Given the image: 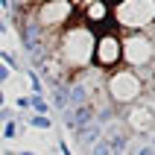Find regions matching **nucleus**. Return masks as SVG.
<instances>
[{
    "label": "nucleus",
    "mask_w": 155,
    "mask_h": 155,
    "mask_svg": "<svg viewBox=\"0 0 155 155\" xmlns=\"http://www.w3.org/2000/svg\"><path fill=\"white\" fill-rule=\"evenodd\" d=\"M53 103L64 111V108H68V88H56V91H53Z\"/></svg>",
    "instance_id": "1a4fd4ad"
},
{
    "label": "nucleus",
    "mask_w": 155,
    "mask_h": 155,
    "mask_svg": "<svg viewBox=\"0 0 155 155\" xmlns=\"http://www.w3.org/2000/svg\"><path fill=\"white\" fill-rule=\"evenodd\" d=\"M76 138H79V143H85L88 149L94 147L97 140H103V123L100 120H91V123H85L82 129L76 132Z\"/></svg>",
    "instance_id": "20e7f679"
},
{
    "label": "nucleus",
    "mask_w": 155,
    "mask_h": 155,
    "mask_svg": "<svg viewBox=\"0 0 155 155\" xmlns=\"http://www.w3.org/2000/svg\"><path fill=\"white\" fill-rule=\"evenodd\" d=\"M15 135H18V123H15V120H6V126H3V138L12 140Z\"/></svg>",
    "instance_id": "9d476101"
},
{
    "label": "nucleus",
    "mask_w": 155,
    "mask_h": 155,
    "mask_svg": "<svg viewBox=\"0 0 155 155\" xmlns=\"http://www.w3.org/2000/svg\"><path fill=\"white\" fill-rule=\"evenodd\" d=\"M91 155H111V149H108L105 140H97L94 147H91Z\"/></svg>",
    "instance_id": "9b49d317"
},
{
    "label": "nucleus",
    "mask_w": 155,
    "mask_h": 155,
    "mask_svg": "<svg viewBox=\"0 0 155 155\" xmlns=\"http://www.w3.org/2000/svg\"><path fill=\"white\" fill-rule=\"evenodd\" d=\"M29 108H35V114H47V111H50V105H47V100H44L41 94L29 97Z\"/></svg>",
    "instance_id": "6e6552de"
},
{
    "label": "nucleus",
    "mask_w": 155,
    "mask_h": 155,
    "mask_svg": "<svg viewBox=\"0 0 155 155\" xmlns=\"http://www.w3.org/2000/svg\"><path fill=\"white\" fill-rule=\"evenodd\" d=\"M18 155H38V152H29V149H26V152H18Z\"/></svg>",
    "instance_id": "a211bd4d"
},
{
    "label": "nucleus",
    "mask_w": 155,
    "mask_h": 155,
    "mask_svg": "<svg viewBox=\"0 0 155 155\" xmlns=\"http://www.w3.org/2000/svg\"><path fill=\"white\" fill-rule=\"evenodd\" d=\"M138 94H140V82H138L135 73H117V76L111 79V97L117 103H129V100H135Z\"/></svg>",
    "instance_id": "f257e3e1"
},
{
    "label": "nucleus",
    "mask_w": 155,
    "mask_h": 155,
    "mask_svg": "<svg viewBox=\"0 0 155 155\" xmlns=\"http://www.w3.org/2000/svg\"><path fill=\"white\" fill-rule=\"evenodd\" d=\"M18 108H24V111H26V108H29V97H21V100H18Z\"/></svg>",
    "instance_id": "4468645a"
},
{
    "label": "nucleus",
    "mask_w": 155,
    "mask_h": 155,
    "mask_svg": "<svg viewBox=\"0 0 155 155\" xmlns=\"http://www.w3.org/2000/svg\"><path fill=\"white\" fill-rule=\"evenodd\" d=\"M105 15V9L100 6V3H94V6H91V18H103Z\"/></svg>",
    "instance_id": "ddd939ff"
},
{
    "label": "nucleus",
    "mask_w": 155,
    "mask_h": 155,
    "mask_svg": "<svg viewBox=\"0 0 155 155\" xmlns=\"http://www.w3.org/2000/svg\"><path fill=\"white\" fill-rule=\"evenodd\" d=\"M9 76H12V68H6V64L0 61V85H3V82H6Z\"/></svg>",
    "instance_id": "f8f14e48"
},
{
    "label": "nucleus",
    "mask_w": 155,
    "mask_h": 155,
    "mask_svg": "<svg viewBox=\"0 0 155 155\" xmlns=\"http://www.w3.org/2000/svg\"><path fill=\"white\" fill-rule=\"evenodd\" d=\"M129 123H132V129H138V132H149L155 126V117H152V111L149 108H132L129 111Z\"/></svg>",
    "instance_id": "39448f33"
},
{
    "label": "nucleus",
    "mask_w": 155,
    "mask_h": 155,
    "mask_svg": "<svg viewBox=\"0 0 155 155\" xmlns=\"http://www.w3.org/2000/svg\"><path fill=\"white\" fill-rule=\"evenodd\" d=\"M29 126H32V129L47 132L53 126V117H50V114H32V117H29Z\"/></svg>",
    "instance_id": "0eeeda50"
},
{
    "label": "nucleus",
    "mask_w": 155,
    "mask_h": 155,
    "mask_svg": "<svg viewBox=\"0 0 155 155\" xmlns=\"http://www.w3.org/2000/svg\"><path fill=\"white\" fill-rule=\"evenodd\" d=\"M94 59L100 61V64H114V61L120 59V44H117V38L105 35L103 41H100V47L94 50Z\"/></svg>",
    "instance_id": "7ed1b4c3"
},
{
    "label": "nucleus",
    "mask_w": 155,
    "mask_h": 155,
    "mask_svg": "<svg viewBox=\"0 0 155 155\" xmlns=\"http://www.w3.org/2000/svg\"><path fill=\"white\" fill-rule=\"evenodd\" d=\"M94 120V105L85 103V105H76V108H64V126L73 132H79L85 123Z\"/></svg>",
    "instance_id": "f03ea898"
},
{
    "label": "nucleus",
    "mask_w": 155,
    "mask_h": 155,
    "mask_svg": "<svg viewBox=\"0 0 155 155\" xmlns=\"http://www.w3.org/2000/svg\"><path fill=\"white\" fill-rule=\"evenodd\" d=\"M88 103V85L85 82H76V85L68 88V105L76 108V105H85Z\"/></svg>",
    "instance_id": "423d86ee"
},
{
    "label": "nucleus",
    "mask_w": 155,
    "mask_h": 155,
    "mask_svg": "<svg viewBox=\"0 0 155 155\" xmlns=\"http://www.w3.org/2000/svg\"><path fill=\"white\" fill-rule=\"evenodd\" d=\"M59 152H61V155H70V149H68V143H64V140L59 143Z\"/></svg>",
    "instance_id": "dca6fc26"
},
{
    "label": "nucleus",
    "mask_w": 155,
    "mask_h": 155,
    "mask_svg": "<svg viewBox=\"0 0 155 155\" xmlns=\"http://www.w3.org/2000/svg\"><path fill=\"white\" fill-rule=\"evenodd\" d=\"M3 103H6V97H3V91H0V108H3Z\"/></svg>",
    "instance_id": "f3484780"
},
{
    "label": "nucleus",
    "mask_w": 155,
    "mask_h": 155,
    "mask_svg": "<svg viewBox=\"0 0 155 155\" xmlns=\"http://www.w3.org/2000/svg\"><path fill=\"white\" fill-rule=\"evenodd\" d=\"M138 155H155V149H152V147H140Z\"/></svg>",
    "instance_id": "2eb2a0df"
}]
</instances>
